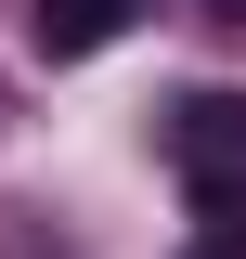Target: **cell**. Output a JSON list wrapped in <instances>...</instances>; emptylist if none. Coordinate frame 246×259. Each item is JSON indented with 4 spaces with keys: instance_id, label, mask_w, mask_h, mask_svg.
<instances>
[{
    "instance_id": "cell-1",
    "label": "cell",
    "mask_w": 246,
    "mask_h": 259,
    "mask_svg": "<svg viewBox=\"0 0 246 259\" xmlns=\"http://www.w3.org/2000/svg\"><path fill=\"white\" fill-rule=\"evenodd\" d=\"M169 168L194 207H246V91H182L169 104Z\"/></svg>"
},
{
    "instance_id": "cell-2",
    "label": "cell",
    "mask_w": 246,
    "mask_h": 259,
    "mask_svg": "<svg viewBox=\"0 0 246 259\" xmlns=\"http://www.w3.org/2000/svg\"><path fill=\"white\" fill-rule=\"evenodd\" d=\"M130 13H143V0H26V39H39L52 65H91L104 39L130 26Z\"/></svg>"
},
{
    "instance_id": "cell-3",
    "label": "cell",
    "mask_w": 246,
    "mask_h": 259,
    "mask_svg": "<svg viewBox=\"0 0 246 259\" xmlns=\"http://www.w3.org/2000/svg\"><path fill=\"white\" fill-rule=\"evenodd\" d=\"M182 259H246V221H208V233H194Z\"/></svg>"
},
{
    "instance_id": "cell-4",
    "label": "cell",
    "mask_w": 246,
    "mask_h": 259,
    "mask_svg": "<svg viewBox=\"0 0 246 259\" xmlns=\"http://www.w3.org/2000/svg\"><path fill=\"white\" fill-rule=\"evenodd\" d=\"M208 13H220V26H246V0H208Z\"/></svg>"
}]
</instances>
